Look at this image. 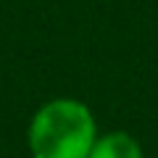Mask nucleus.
<instances>
[{
	"mask_svg": "<svg viewBox=\"0 0 158 158\" xmlns=\"http://www.w3.org/2000/svg\"><path fill=\"white\" fill-rule=\"evenodd\" d=\"M95 140V113L77 98H53L42 103L27 129L32 158H87Z\"/></svg>",
	"mask_w": 158,
	"mask_h": 158,
	"instance_id": "1",
	"label": "nucleus"
},
{
	"mask_svg": "<svg viewBox=\"0 0 158 158\" xmlns=\"http://www.w3.org/2000/svg\"><path fill=\"white\" fill-rule=\"evenodd\" d=\"M87 158H145V156H142V145L129 132L116 129V132L98 135Z\"/></svg>",
	"mask_w": 158,
	"mask_h": 158,
	"instance_id": "2",
	"label": "nucleus"
}]
</instances>
